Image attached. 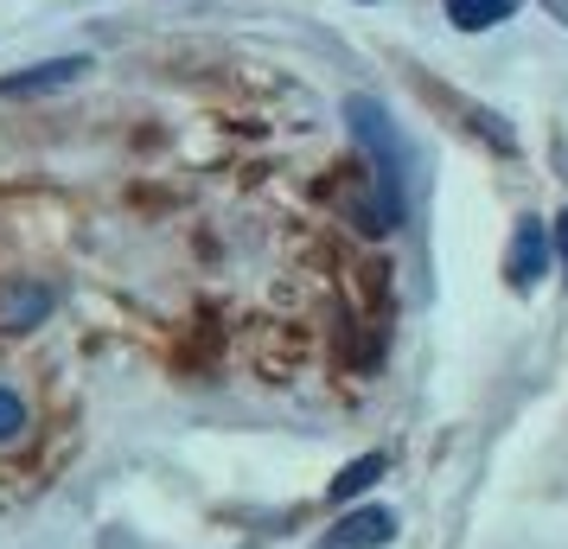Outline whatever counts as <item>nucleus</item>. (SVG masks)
I'll return each mask as SVG.
<instances>
[{
    "instance_id": "5",
    "label": "nucleus",
    "mask_w": 568,
    "mask_h": 549,
    "mask_svg": "<svg viewBox=\"0 0 568 549\" xmlns=\"http://www.w3.org/2000/svg\"><path fill=\"white\" fill-rule=\"evenodd\" d=\"M45 314H52V288H45V282H13V288L0 294V326H7V333H27V326H39Z\"/></svg>"
},
{
    "instance_id": "7",
    "label": "nucleus",
    "mask_w": 568,
    "mask_h": 549,
    "mask_svg": "<svg viewBox=\"0 0 568 549\" xmlns=\"http://www.w3.org/2000/svg\"><path fill=\"white\" fill-rule=\"evenodd\" d=\"M377 479H384V454H364V460H352V467L333 479V498L345 505V498H358L364 486H377Z\"/></svg>"
},
{
    "instance_id": "9",
    "label": "nucleus",
    "mask_w": 568,
    "mask_h": 549,
    "mask_svg": "<svg viewBox=\"0 0 568 549\" xmlns=\"http://www.w3.org/2000/svg\"><path fill=\"white\" fill-rule=\"evenodd\" d=\"M549 250L562 256V275H568V211H562V217H556V224H549Z\"/></svg>"
},
{
    "instance_id": "4",
    "label": "nucleus",
    "mask_w": 568,
    "mask_h": 549,
    "mask_svg": "<svg viewBox=\"0 0 568 549\" xmlns=\"http://www.w3.org/2000/svg\"><path fill=\"white\" fill-rule=\"evenodd\" d=\"M90 71V58H45V64H27L20 78H0V96L13 103V96H45V90H64V83H78Z\"/></svg>"
},
{
    "instance_id": "8",
    "label": "nucleus",
    "mask_w": 568,
    "mask_h": 549,
    "mask_svg": "<svg viewBox=\"0 0 568 549\" xmlns=\"http://www.w3.org/2000/svg\"><path fill=\"white\" fill-rule=\"evenodd\" d=\"M20 428H27V403H20L13 390H0V441H13Z\"/></svg>"
},
{
    "instance_id": "6",
    "label": "nucleus",
    "mask_w": 568,
    "mask_h": 549,
    "mask_svg": "<svg viewBox=\"0 0 568 549\" xmlns=\"http://www.w3.org/2000/svg\"><path fill=\"white\" fill-rule=\"evenodd\" d=\"M440 7H447V20L460 32H491L517 13V0H440Z\"/></svg>"
},
{
    "instance_id": "2",
    "label": "nucleus",
    "mask_w": 568,
    "mask_h": 549,
    "mask_svg": "<svg viewBox=\"0 0 568 549\" xmlns=\"http://www.w3.org/2000/svg\"><path fill=\"white\" fill-rule=\"evenodd\" d=\"M542 268H549V224H537V217H524L511 231V250H505V275H511V288H537Z\"/></svg>"
},
{
    "instance_id": "1",
    "label": "nucleus",
    "mask_w": 568,
    "mask_h": 549,
    "mask_svg": "<svg viewBox=\"0 0 568 549\" xmlns=\"http://www.w3.org/2000/svg\"><path fill=\"white\" fill-rule=\"evenodd\" d=\"M345 122L358 134V148L371 154V180H377V224H396L409 205V148L389 122V109L377 96H345Z\"/></svg>"
},
{
    "instance_id": "3",
    "label": "nucleus",
    "mask_w": 568,
    "mask_h": 549,
    "mask_svg": "<svg viewBox=\"0 0 568 549\" xmlns=\"http://www.w3.org/2000/svg\"><path fill=\"white\" fill-rule=\"evenodd\" d=\"M389 537H396V511L364 505V511H345V518L326 530V549H384Z\"/></svg>"
}]
</instances>
